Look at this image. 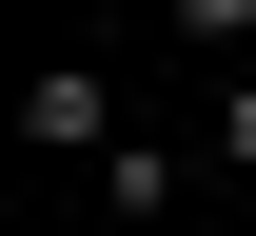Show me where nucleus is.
I'll list each match as a JSON object with an SVG mask.
<instances>
[{
    "instance_id": "1",
    "label": "nucleus",
    "mask_w": 256,
    "mask_h": 236,
    "mask_svg": "<svg viewBox=\"0 0 256 236\" xmlns=\"http://www.w3.org/2000/svg\"><path fill=\"white\" fill-rule=\"evenodd\" d=\"M98 118H118V99H98L79 59H40V79H20V138H40V158H118V138H98Z\"/></svg>"
},
{
    "instance_id": "2",
    "label": "nucleus",
    "mask_w": 256,
    "mask_h": 236,
    "mask_svg": "<svg viewBox=\"0 0 256 236\" xmlns=\"http://www.w3.org/2000/svg\"><path fill=\"white\" fill-rule=\"evenodd\" d=\"M178 20V59H256V0H158Z\"/></svg>"
},
{
    "instance_id": "3",
    "label": "nucleus",
    "mask_w": 256,
    "mask_h": 236,
    "mask_svg": "<svg viewBox=\"0 0 256 236\" xmlns=\"http://www.w3.org/2000/svg\"><path fill=\"white\" fill-rule=\"evenodd\" d=\"M217 158H236V177H256V59H236V79H217Z\"/></svg>"
}]
</instances>
